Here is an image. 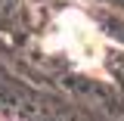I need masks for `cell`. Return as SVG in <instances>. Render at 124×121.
I'll list each match as a JSON object with an SVG mask.
<instances>
[{
    "label": "cell",
    "mask_w": 124,
    "mask_h": 121,
    "mask_svg": "<svg viewBox=\"0 0 124 121\" xmlns=\"http://www.w3.org/2000/svg\"><path fill=\"white\" fill-rule=\"evenodd\" d=\"M62 25H65V44H68V50H71L75 59L87 62V65L99 59V40H96V34L90 31V25L84 19L68 16Z\"/></svg>",
    "instance_id": "cell-1"
}]
</instances>
